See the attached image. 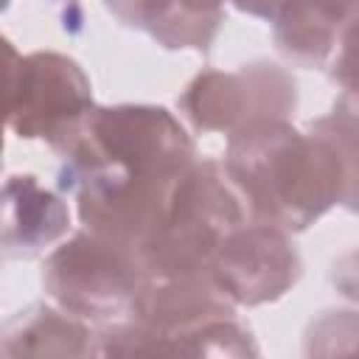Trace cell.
Segmentation results:
<instances>
[{
  "mask_svg": "<svg viewBox=\"0 0 359 359\" xmlns=\"http://www.w3.org/2000/svg\"><path fill=\"white\" fill-rule=\"evenodd\" d=\"M224 171L247 213L286 233L306 230L342 196V163L314 129L258 121L227 137Z\"/></svg>",
  "mask_w": 359,
  "mask_h": 359,
  "instance_id": "6da1fadb",
  "label": "cell"
},
{
  "mask_svg": "<svg viewBox=\"0 0 359 359\" xmlns=\"http://www.w3.org/2000/svg\"><path fill=\"white\" fill-rule=\"evenodd\" d=\"M53 149L62 157L59 188L70 196L87 185L174 177L196 163L185 126L146 104L93 107Z\"/></svg>",
  "mask_w": 359,
  "mask_h": 359,
  "instance_id": "7a4b0ae2",
  "label": "cell"
},
{
  "mask_svg": "<svg viewBox=\"0 0 359 359\" xmlns=\"http://www.w3.org/2000/svg\"><path fill=\"white\" fill-rule=\"evenodd\" d=\"M247 208L224 165L196 160L177 182L163 230L143 255L149 278L210 275L222 241L247 224Z\"/></svg>",
  "mask_w": 359,
  "mask_h": 359,
  "instance_id": "3957f363",
  "label": "cell"
},
{
  "mask_svg": "<svg viewBox=\"0 0 359 359\" xmlns=\"http://www.w3.org/2000/svg\"><path fill=\"white\" fill-rule=\"evenodd\" d=\"M146 280L135 255L87 227L56 247L42 266V286L59 309L104 325L132 314Z\"/></svg>",
  "mask_w": 359,
  "mask_h": 359,
  "instance_id": "277c9868",
  "label": "cell"
},
{
  "mask_svg": "<svg viewBox=\"0 0 359 359\" xmlns=\"http://www.w3.org/2000/svg\"><path fill=\"white\" fill-rule=\"evenodd\" d=\"M8 50V129L20 137L62 140L95 104L76 59L53 50Z\"/></svg>",
  "mask_w": 359,
  "mask_h": 359,
  "instance_id": "5b68a950",
  "label": "cell"
},
{
  "mask_svg": "<svg viewBox=\"0 0 359 359\" xmlns=\"http://www.w3.org/2000/svg\"><path fill=\"white\" fill-rule=\"evenodd\" d=\"M180 107L196 129L230 137L258 121H286L297 107V87L280 65L252 62L233 73H199L185 87Z\"/></svg>",
  "mask_w": 359,
  "mask_h": 359,
  "instance_id": "8992f818",
  "label": "cell"
},
{
  "mask_svg": "<svg viewBox=\"0 0 359 359\" xmlns=\"http://www.w3.org/2000/svg\"><path fill=\"white\" fill-rule=\"evenodd\" d=\"M210 278L236 306H261L297 283L300 255L286 230L261 222L241 224L216 250Z\"/></svg>",
  "mask_w": 359,
  "mask_h": 359,
  "instance_id": "52a82bcc",
  "label": "cell"
},
{
  "mask_svg": "<svg viewBox=\"0 0 359 359\" xmlns=\"http://www.w3.org/2000/svg\"><path fill=\"white\" fill-rule=\"evenodd\" d=\"M70 227L67 205L34 174H11L3 188V252L31 258Z\"/></svg>",
  "mask_w": 359,
  "mask_h": 359,
  "instance_id": "ba28073f",
  "label": "cell"
},
{
  "mask_svg": "<svg viewBox=\"0 0 359 359\" xmlns=\"http://www.w3.org/2000/svg\"><path fill=\"white\" fill-rule=\"evenodd\" d=\"M129 28H140L163 48L208 50L222 17L224 0H104Z\"/></svg>",
  "mask_w": 359,
  "mask_h": 359,
  "instance_id": "9c48e42d",
  "label": "cell"
},
{
  "mask_svg": "<svg viewBox=\"0 0 359 359\" xmlns=\"http://www.w3.org/2000/svg\"><path fill=\"white\" fill-rule=\"evenodd\" d=\"M353 17L359 0H286L272 20L278 50L303 67H323Z\"/></svg>",
  "mask_w": 359,
  "mask_h": 359,
  "instance_id": "30bf717a",
  "label": "cell"
},
{
  "mask_svg": "<svg viewBox=\"0 0 359 359\" xmlns=\"http://www.w3.org/2000/svg\"><path fill=\"white\" fill-rule=\"evenodd\" d=\"M93 331L81 317L53 309L48 303H34L17 311L3 328V356H87L98 353Z\"/></svg>",
  "mask_w": 359,
  "mask_h": 359,
  "instance_id": "8fae6325",
  "label": "cell"
},
{
  "mask_svg": "<svg viewBox=\"0 0 359 359\" xmlns=\"http://www.w3.org/2000/svg\"><path fill=\"white\" fill-rule=\"evenodd\" d=\"M311 129L323 135L339 154V163H342L339 205L359 213V109L339 95L328 115L311 121Z\"/></svg>",
  "mask_w": 359,
  "mask_h": 359,
  "instance_id": "7c38bea8",
  "label": "cell"
},
{
  "mask_svg": "<svg viewBox=\"0 0 359 359\" xmlns=\"http://www.w3.org/2000/svg\"><path fill=\"white\" fill-rule=\"evenodd\" d=\"M359 351V311H325L309 325L306 353H353Z\"/></svg>",
  "mask_w": 359,
  "mask_h": 359,
  "instance_id": "4fadbf2b",
  "label": "cell"
},
{
  "mask_svg": "<svg viewBox=\"0 0 359 359\" xmlns=\"http://www.w3.org/2000/svg\"><path fill=\"white\" fill-rule=\"evenodd\" d=\"M331 76L342 87L339 95L359 109V17L348 22L337 42V50L331 56Z\"/></svg>",
  "mask_w": 359,
  "mask_h": 359,
  "instance_id": "5bb4252c",
  "label": "cell"
},
{
  "mask_svg": "<svg viewBox=\"0 0 359 359\" xmlns=\"http://www.w3.org/2000/svg\"><path fill=\"white\" fill-rule=\"evenodd\" d=\"M331 283L337 286L339 294L351 297L359 303V247L339 255L331 266Z\"/></svg>",
  "mask_w": 359,
  "mask_h": 359,
  "instance_id": "9a60e30c",
  "label": "cell"
},
{
  "mask_svg": "<svg viewBox=\"0 0 359 359\" xmlns=\"http://www.w3.org/2000/svg\"><path fill=\"white\" fill-rule=\"evenodd\" d=\"M236 8H241V11H247V14H252V17H261V20H275L278 17V11L283 8V3L286 0H230Z\"/></svg>",
  "mask_w": 359,
  "mask_h": 359,
  "instance_id": "2e32d148",
  "label": "cell"
},
{
  "mask_svg": "<svg viewBox=\"0 0 359 359\" xmlns=\"http://www.w3.org/2000/svg\"><path fill=\"white\" fill-rule=\"evenodd\" d=\"M6 3H8V0H6Z\"/></svg>",
  "mask_w": 359,
  "mask_h": 359,
  "instance_id": "e0dca14e",
  "label": "cell"
}]
</instances>
